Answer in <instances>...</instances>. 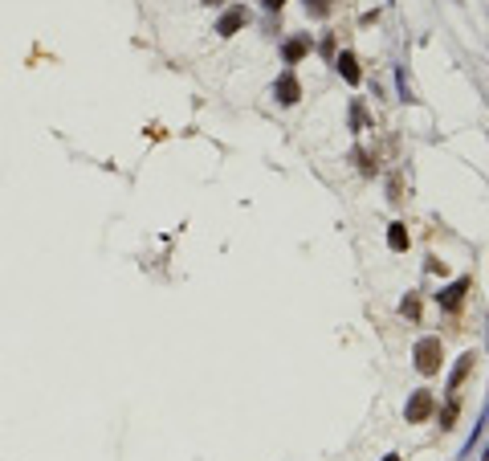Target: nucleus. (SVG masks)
<instances>
[{
  "instance_id": "obj_1",
  "label": "nucleus",
  "mask_w": 489,
  "mask_h": 461,
  "mask_svg": "<svg viewBox=\"0 0 489 461\" xmlns=\"http://www.w3.org/2000/svg\"><path fill=\"white\" fill-rule=\"evenodd\" d=\"M444 364V347L441 339H420L416 343V367L424 371V376H437Z\"/></svg>"
},
{
  "instance_id": "obj_2",
  "label": "nucleus",
  "mask_w": 489,
  "mask_h": 461,
  "mask_svg": "<svg viewBox=\"0 0 489 461\" xmlns=\"http://www.w3.org/2000/svg\"><path fill=\"white\" fill-rule=\"evenodd\" d=\"M432 409H437V400H432V392L420 388L412 392V400H408V409H404V416H408V425H424L428 416H432Z\"/></svg>"
},
{
  "instance_id": "obj_3",
  "label": "nucleus",
  "mask_w": 489,
  "mask_h": 461,
  "mask_svg": "<svg viewBox=\"0 0 489 461\" xmlns=\"http://www.w3.org/2000/svg\"><path fill=\"white\" fill-rule=\"evenodd\" d=\"M274 94H278L281 106H294V102L302 98V86H298V78H294V73H281L278 86H274Z\"/></svg>"
},
{
  "instance_id": "obj_4",
  "label": "nucleus",
  "mask_w": 489,
  "mask_h": 461,
  "mask_svg": "<svg viewBox=\"0 0 489 461\" xmlns=\"http://www.w3.org/2000/svg\"><path fill=\"white\" fill-rule=\"evenodd\" d=\"M469 286H473L469 278H457V282H453L448 290H441V306H444V311H461V302H465Z\"/></svg>"
},
{
  "instance_id": "obj_5",
  "label": "nucleus",
  "mask_w": 489,
  "mask_h": 461,
  "mask_svg": "<svg viewBox=\"0 0 489 461\" xmlns=\"http://www.w3.org/2000/svg\"><path fill=\"white\" fill-rule=\"evenodd\" d=\"M245 21H249V13H245L241 4H233V8H229L220 21H216V33H220V37H233V33H236V29H241Z\"/></svg>"
},
{
  "instance_id": "obj_6",
  "label": "nucleus",
  "mask_w": 489,
  "mask_h": 461,
  "mask_svg": "<svg viewBox=\"0 0 489 461\" xmlns=\"http://www.w3.org/2000/svg\"><path fill=\"white\" fill-rule=\"evenodd\" d=\"M473 364H477V355H473V351H465V355H461V364H457V371H453V380H448V388H453V392L461 388V384H465V376L473 371Z\"/></svg>"
},
{
  "instance_id": "obj_7",
  "label": "nucleus",
  "mask_w": 489,
  "mask_h": 461,
  "mask_svg": "<svg viewBox=\"0 0 489 461\" xmlns=\"http://www.w3.org/2000/svg\"><path fill=\"white\" fill-rule=\"evenodd\" d=\"M334 66H339V73H343L347 82H359V62H355V53H339Z\"/></svg>"
},
{
  "instance_id": "obj_8",
  "label": "nucleus",
  "mask_w": 489,
  "mask_h": 461,
  "mask_svg": "<svg viewBox=\"0 0 489 461\" xmlns=\"http://www.w3.org/2000/svg\"><path fill=\"white\" fill-rule=\"evenodd\" d=\"M388 245H392L396 253H404V249H408V225H392V229H388Z\"/></svg>"
},
{
  "instance_id": "obj_9",
  "label": "nucleus",
  "mask_w": 489,
  "mask_h": 461,
  "mask_svg": "<svg viewBox=\"0 0 489 461\" xmlns=\"http://www.w3.org/2000/svg\"><path fill=\"white\" fill-rule=\"evenodd\" d=\"M306 49H310V41H306V37L290 41V45H285V62H302V57H306Z\"/></svg>"
},
{
  "instance_id": "obj_10",
  "label": "nucleus",
  "mask_w": 489,
  "mask_h": 461,
  "mask_svg": "<svg viewBox=\"0 0 489 461\" xmlns=\"http://www.w3.org/2000/svg\"><path fill=\"white\" fill-rule=\"evenodd\" d=\"M399 311H404V315H408V318H420V298H416V294H408Z\"/></svg>"
},
{
  "instance_id": "obj_11",
  "label": "nucleus",
  "mask_w": 489,
  "mask_h": 461,
  "mask_svg": "<svg viewBox=\"0 0 489 461\" xmlns=\"http://www.w3.org/2000/svg\"><path fill=\"white\" fill-rule=\"evenodd\" d=\"M453 420H457V400H453V404L441 413V429H453Z\"/></svg>"
},
{
  "instance_id": "obj_12",
  "label": "nucleus",
  "mask_w": 489,
  "mask_h": 461,
  "mask_svg": "<svg viewBox=\"0 0 489 461\" xmlns=\"http://www.w3.org/2000/svg\"><path fill=\"white\" fill-rule=\"evenodd\" d=\"M306 4H310L314 17H326V13H330V0H306Z\"/></svg>"
},
{
  "instance_id": "obj_13",
  "label": "nucleus",
  "mask_w": 489,
  "mask_h": 461,
  "mask_svg": "<svg viewBox=\"0 0 489 461\" xmlns=\"http://www.w3.org/2000/svg\"><path fill=\"white\" fill-rule=\"evenodd\" d=\"M265 4H269V8H281V4H285V0H265Z\"/></svg>"
},
{
  "instance_id": "obj_14",
  "label": "nucleus",
  "mask_w": 489,
  "mask_h": 461,
  "mask_svg": "<svg viewBox=\"0 0 489 461\" xmlns=\"http://www.w3.org/2000/svg\"><path fill=\"white\" fill-rule=\"evenodd\" d=\"M200 4H220V0H200Z\"/></svg>"
},
{
  "instance_id": "obj_15",
  "label": "nucleus",
  "mask_w": 489,
  "mask_h": 461,
  "mask_svg": "<svg viewBox=\"0 0 489 461\" xmlns=\"http://www.w3.org/2000/svg\"><path fill=\"white\" fill-rule=\"evenodd\" d=\"M388 461H399V458H388Z\"/></svg>"
}]
</instances>
